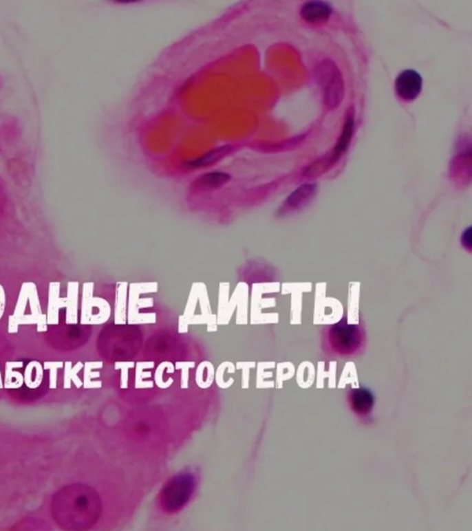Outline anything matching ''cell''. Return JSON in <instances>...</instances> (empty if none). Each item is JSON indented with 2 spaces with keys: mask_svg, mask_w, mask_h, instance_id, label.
I'll return each instance as SVG.
<instances>
[{
  "mask_svg": "<svg viewBox=\"0 0 472 531\" xmlns=\"http://www.w3.org/2000/svg\"><path fill=\"white\" fill-rule=\"evenodd\" d=\"M365 340L363 327L359 324L349 323L345 318L325 327L322 332L323 349L333 356H357L365 349Z\"/></svg>",
  "mask_w": 472,
  "mask_h": 531,
  "instance_id": "6da1fadb",
  "label": "cell"
},
{
  "mask_svg": "<svg viewBox=\"0 0 472 531\" xmlns=\"http://www.w3.org/2000/svg\"><path fill=\"white\" fill-rule=\"evenodd\" d=\"M317 77L325 105L330 108L339 107L344 97V83L340 69L332 61H324L317 67Z\"/></svg>",
  "mask_w": 472,
  "mask_h": 531,
  "instance_id": "7a4b0ae2",
  "label": "cell"
},
{
  "mask_svg": "<svg viewBox=\"0 0 472 531\" xmlns=\"http://www.w3.org/2000/svg\"><path fill=\"white\" fill-rule=\"evenodd\" d=\"M347 402L352 413L361 421H371L374 406V397L370 389L365 387L351 389L347 393Z\"/></svg>",
  "mask_w": 472,
  "mask_h": 531,
  "instance_id": "3957f363",
  "label": "cell"
},
{
  "mask_svg": "<svg viewBox=\"0 0 472 531\" xmlns=\"http://www.w3.org/2000/svg\"><path fill=\"white\" fill-rule=\"evenodd\" d=\"M396 93L404 101H414L422 93V78L415 70H403L396 78Z\"/></svg>",
  "mask_w": 472,
  "mask_h": 531,
  "instance_id": "277c9868",
  "label": "cell"
},
{
  "mask_svg": "<svg viewBox=\"0 0 472 531\" xmlns=\"http://www.w3.org/2000/svg\"><path fill=\"white\" fill-rule=\"evenodd\" d=\"M332 8L322 1L306 2L301 9V17L309 23H325L332 15Z\"/></svg>",
  "mask_w": 472,
  "mask_h": 531,
  "instance_id": "5b68a950",
  "label": "cell"
},
{
  "mask_svg": "<svg viewBox=\"0 0 472 531\" xmlns=\"http://www.w3.org/2000/svg\"><path fill=\"white\" fill-rule=\"evenodd\" d=\"M354 118L352 116H347L345 124L343 133H341V138L339 139L337 144H336L334 151L330 157H332L333 162L337 161L340 158L341 154L344 153L348 149L350 142L354 134Z\"/></svg>",
  "mask_w": 472,
  "mask_h": 531,
  "instance_id": "8992f818",
  "label": "cell"
},
{
  "mask_svg": "<svg viewBox=\"0 0 472 531\" xmlns=\"http://www.w3.org/2000/svg\"><path fill=\"white\" fill-rule=\"evenodd\" d=\"M230 151V146H222V147L214 149V150L208 151V153L204 154L200 158L191 162L189 164L193 167H202L216 164L219 160L226 156V154L229 153Z\"/></svg>",
  "mask_w": 472,
  "mask_h": 531,
  "instance_id": "52a82bcc",
  "label": "cell"
},
{
  "mask_svg": "<svg viewBox=\"0 0 472 531\" xmlns=\"http://www.w3.org/2000/svg\"><path fill=\"white\" fill-rule=\"evenodd\" d=\"M228 173L213 172L205 173L197 180V185L207 188H218L225 185L230 180Z\"/></svg>",
  "mask_w": 472,
  "mask_h": 531,
  "instance_id": "ba28073f",
  "label": "cell"
},
{
  "mask_svg": "<svg viewBox=\"0 0 472 531\" xmlns=\"http://www.w3.org/2000/svg\"><path fill=\"white\" fill-rule=\"evenodd\" d=\"M314 193V188L312 186H302V188H300L298 189V191H294V193H292L291 195V197L288 199V202L290 205L292 206V207H297V206L299 204H302L305 200L308 199V197H311L312 194Z\"/></svg>",
  "mask_w": 472,
  "mask_h": 531,
  "instance_id": "9c48e42d",
  "label": "cell"
}]
</instances>
